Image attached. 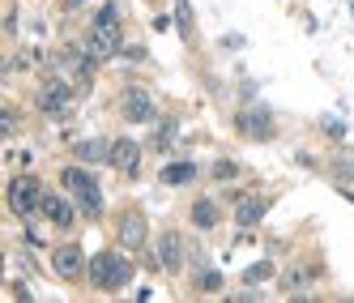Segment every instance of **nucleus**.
Wrapping results in <instances>:
<instances>
[{
    "label": "nucleus",
    "mask_w": 354,
    "mask_h": 303,
    "mask_svg": "<svg viewBox=\"0 0 354 303\" xmlns=\"http://www.w3.org/2000/svg\"><path fill=\"white\" fill-rule=\"evenodd\" d=\"M86 52L94 60H111L120 52V9L107 5L103 13L94 17V26H90V39H86Z\"/></svg>",
    "instance_id": "nucleus-1"
},
{
    "label": "nucleus",
    "mask_w": 354,
    "mask_h": 303,
    "mask_svg": "<svg viewBox=\"0 0 354 303\" xmlns=\"http://www.w3.org/2000/svg\"><path fill=\"white\" fill-rule=\"evenodd\" d=\"M129 277H133V261H124L120 252H98L90 261V282L98 291H120L129 286Z\"/></svg>",
    "instance_id": "nucleus-2"
},
{
    "label": "nucleus",
    "mask_w": 354,
    "mask_h": 303,
    "mask_svg": "<svg viewBox=\"0 0 354 303\" xmlns=\"http://www.w3.org/2000/svg\"><path fill=\"white\" fill-rule=\"evenodd\" d=\"M60 184H64L73 196L82 201V210H86L90 218H98V214H103V196H98V184L90 180V175H86L82 167H64V171H60Z\"/></svg>",
    "instance_id": "nucleus-3"
},
{
    "label": "nucleus",
    "mask_w": 354,
    "mask_h": 303,
    "mask_svg": "<svg viewBox=\"0 0 354 303\" xmlns=\"http://www.w3.org/2000/svg\"><path fill=\"white\" fill-rule=\"evenodd\" d=\"M9 210L17 218H35V210H43V188L30 180V175H21V180L9 184Z\"/></svg>",
    "instance_id": "nucleus-4"
},
{
    "label": "nucleus",
    "mask_w": 354,
    "mask_h": 303,
    "mask_svg": "<svg viewBox=\"0 0 354 303\" xmlns=\"http://www.w3.org/2000/svg\"><path fill=\"white\" fill-rule=\"evenodd\" d=\"M239 133L243 137H252V141H269L273 137V116L265 111V107H252V111H239Z\"/></svg>",
    "instance_id": "nucleus-5"
},
{
    "label": "nucleus",
    "mask_w": 354,
    "mask_h": 303,
    "mask_svg": "<svg viewBox=\"0 0 354 303\" xmlns=\"http://www.w3.org/2000/svg\"><path fill=\"white\" fill-rule=\"evenodd\" d=\"M39 107H43L47 116H64V111L73 107V90H68L64 82H47V86L39 90Z\"/></svg>",
    "instance_id": "nucleus-6"
},
{
    "label": "nucleus",
    "mask_w": 354,
    "mask_h": 303,
    "mask_svg": "<svg viewBox=\"0 0 354 303\" xmlns=\"http://www.w3.org/2000/svg\"><path fill=\"white\" fill-rule=\"evenodd\" d=\"M111 167H115V171H124V175H137V167H141V145H137V141H129V137L111 141Z\"/></svg>",
    "instance_id": "nucleus-7"
},
{
    "label": "nucleus",
    "mask_w": 354,
    "mask_h": 303,
    "mask_svg": "<svg viewBox=\"0 0 354 303\" xmlns=\"http://www.w3.org/2000/svg\"><path fill=\"white\" fill-rule=\"evenodd\" d=\"M124 116H129L133 124H145V120H154V98H149L141 86L124 90Z\"/></svg>",
    "instance_id": "nucleus-8"
},
{
    "label": "nucleus",
    "mask_w": 354,
    "mask_h": 303,
    "mask_svg": "<svg viewBox=\"0 0 354 303\" xmlns=\"http://www.w3.org/2000/svg\"><path fill=\"white\" fill-rule=\"evenodd\" d=\"M158 265L171 269V273L184 265V244H180V235H175V231H167V235L158 239Z\"/></svg>",
    "instance_id": "nucleus-9"
},
{
    "label": "nucleus",
    "mask_w": 354,
    "mask_h": 303,
    "mask_svg": "<svg viewBox=\"0 0 354 303\" xmlns=\"http://www.w3.org/2000/svg\"><path fill=\"white\" fill-rule=\"evenodd\" d=\"M43 214L52 218L56 226H73V218H77V214H73V205H68L60 192H43Z\"/></svg>",
    "instance_id": "nucleus-10"
},
{
    "label": "nucleus",
    "mask_w": 354,
    "mask_h": 303,
    "mask_svg": "<svg viewBox=\"0 0 354 303\" xmlns=\"http://www.w3.org/2000/svg\"><path fill=\"white\" fill-rule=\"evenodd\" d=\"M73 154L82 163H111V141H77Z\"/></svg>",
    "instance_id": "nucleus-11"
},
{
    "label": "nucleus",
    "mask_w": 354,
    "mask_h": 303,
    "mask_svg": "<svg viewBox=\"0 0 354 303\" xmlns=\"http://www.w3.org/2000/svg\"><path fill=\"white\" fill-rule=\"evenodd\" d=\"M82 265H86V261H82V248H73V244H68V248L56 252V273H60V277H77Z\"/></svg>",
    "instance_id": "nucleus-12"
},
{
    "label": "nucleus",
    "mask_w": 354,
    "mask_h": 303,
    "mask_svg": "<svg viewBox=\"0 0 354 303\" xmlns=\"http://www.w3.org/2000/svg\"><path fill=\"white\" fill-rule=\"evenodd\" d=\"M265 210H269V201H261V196H252V201H239V210H235V222H239V226H257V222L265 218Z\"/></svg>",
    "instance_id": "nucleus-13"
},
{
    "label": "nucleus",
    "mask_w": 354,
    "mask_h": 303,
    "mask_svg": "<svg viewBox=\"0 0 354 303\" xmlns=\"http://www.w3.org/2000/svg\"><path fill=\"white\" fill-rule=\"evenodd\" d=\"M120 244H124V248H141V244H145V222H141L137 214H129V218L120 222Z\"/></svg>",
    "instance_id": "nucleus-14"
},
{
    "label": "nucleus",
    "mask_w": 354,
    "mask_h": 303,
    "mask_svg": "<svg viewBox=\"0 0 354 303\" xmlns=\"http://www.w3.org/2000/svg\"><path fill=\"white\" fill-rule=\"evenodd\" d=\"M192 175H196L192 163H167V167H162V184H188Z\"/></svg>",
    "instance_id": "nucleus-15"
},
{
    "label": "nucleus",
    "mask_w": 354,
    "mask_h": 303,
    "mask_svg": "<svg viewBox=\"0 0 354 303\" xmlns=\"http://www.w3.org/2000/svg\"><path fill=\"white\" fill-rule=\"evenodd\" d=\"M333 175H337V192H342V196H350V201H354V158H342V163H337V171H333Z\"/></svg>",
    "instance_id": "nucleus-16"
},
{
    "label": "nucleus",
    "mask_w": 354,
    "mask_h": 303,
    "mask_svg": "<svg viewBox=\"0 0 354 303\" xmlns=\"http://www.w3.org/2000/svg\"><path fill=\"white\" fill-rule=\"evenodd\" d=\"M192 222L209 231V226L218 222V205H214V201H196V205H192Z\"/></svg>",
    "instance_id": "nucleus-17"
},
{
    "label": "nucleus",
    "mask_w": 354,
    "mask_h": 303,
    "mask_svg": "<svg viewBox=\"0 0 354 303\" xmlns=\"http://www.w3.org/2000/svg\"><path fill=\"white\" fill-rule=\"evenodd\" d=\"M175 26H180V35H192V5L188 0H175Z\"/></svg>",
    "instance_id": "nucleus-18"
},
{
    "label": "nucleus",
    "mask_w": 354,
    "mask_h": 303,
    "mask_svg": "<svg viewBox=\"0 0 354 303\" xmlns=\"http://www.w3.org/2000/svg\"><path fill=\"white\" fill-rule=\"evenodd\" d=\"M308 277H312V269H290V273L282 277V291H299L303 282H308Z\"/></svg>",
    "instance_id": "nucleus-19"
},
{
    "label": "nucleus",
    "mask_w": 354,
    "mask_h": 303,
    "mask_svg": "<svg viewBox=\"0 0 354 303\" xmlns=\"http://www.w3.org/2000/svg\"><path fill=\"white\" fill-rule=\"evenodd\" d=\"M222 286V273L218 269H205V273H201V291H218Z\"/></svg>",
    "instance_id": "nucleus-20"
},
{
    "label": "nucleus",
    "mask_w": 354,
    "mask_h": 303,
    "mask_svg": "<svg viewBox=\"0 0 354 303\" xmlns=\"http://www.w3.org/2000/svg\"><path fill=\"white\" fill-rule=\"evenodd\" d=\"M265 277H273V265L265 261V265H252L248 269V282H265Z\"/></svg>",
    "instance_id": "nucleus-21"
},
{
    "label": "nucleus",
    "mask_w": 354,
    "mask_h": 303,
    "mask_svg": "<svg viewBox=\"0 0 354 303\" xmlns=\"http://www.w3.org/2000/svg\"><path fill=\"white\" fill-rule=\"evenodd\" d=\"M324 133H328V137H346V124H342L337 116H328V120H324Z\"/></svg>",
    "instance_id": "nucleus-22"
},
{
    "label": "nucleus",
    "mask_w": 354,
    "mask_h": 303,
    "mask_svg": "<svg viewBox=\"0 0 354 303\" xmlns=\"http://www.w3.org/2000/svg\"><path fill=\"white\" fill-rule=\"evenodd\" d=\"M214 175H218V180H231V175H235V163H218Z\"/></svg>",
    "instance_id": "nucleus-23"
},
{
    "label": "nucleus",
    "mask_w": 354,
    "mask_h": 303,
    "mask_svg": "<svg viewBox=\"0 0 354 303\" xmlns=\"http://www.w3.org/2000/svg\"><path fill=\"white\" fill-rule=\"evenodd\" d=\"M171 137H175V124H167V129L158 133V145H171Z\"/></svg>",
    "instance_id": "nucleus-24"
},
{
    "label": "nucleus",
    "mask_w": 354,
    "mask_h": 303,
    "mask_svg": "<svg viewBox=\"0 0 354 303\" xmlns=\"http://www.w3.org/2000/svg\"><path fill=\"white\" fill-rule=\"evenodd\" d=\"M77 5H86V0H64V9H77Z\"/></svg>",
    "instance_id": "nucleus-25"
}]
</instances>
